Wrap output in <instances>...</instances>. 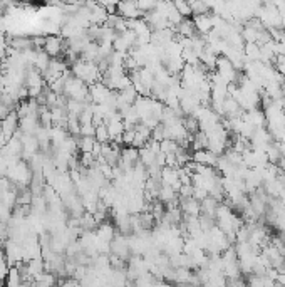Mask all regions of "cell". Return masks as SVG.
I'll use <instances>...</instances> for the list:
<instances>
[{"label": "cell", "mask_w": 285, "mask_h": 287, "mask_svg": "<svg viewBox=\"0 0 285 287\" xmlns=\"http://www.w3.org/2000/svg\"><path fill=\"white\" fill-rule=\"evenodd\" d=\"M19 121H21V118H19L17 111H10V113L0 121V131H2L3 136L7 139H12L14 134L19 131Z\"/></svg>", "instance_id": "6da1fadb"}, {"label": "cell", "mask_w": 285, "mask_h": 287, "mask_svg": "<svg viewBox=\"0 0 285 287\" xmlns=\"http://www.w3.org/2000/svg\"><path fill=\"white\" fill-rule=\"evenodd\" d=\"M66 47L67 46L64 44V41L61 37H57V35H49V37H46V47H44V51L51 55V59H57L59 55L64 54Z\"/></svg>", "instance_id": "7a4b0ae2"}, {"label": "cell", "mask_w": 285, "mask_h": 287, "mask_svg": "<svg viewBox=\"0 0 285 287\" xmlns=\"http://www.w3.org/2000/svg\"><path fill=\"white\" fill-rule=\"evenodd\" d=\"M118 14L121 15L124 21H138L144 17V14L136 7V2H123L118 3Z\"/></svg>", "instance_id": "3957f363"}, {"label": "cell", "mask_w": 285, "mask_h": 287, "mask_svg": "<svg viewBox=\"0 0 285 287\" xmlns=\"http://www.w3.org/2000/svg\"><path fill=\"white\" fill-rule=\"evenodd\" d=\"M111 89L106 84L101 82H96V84L89 86V99H91V104H103L104 101L107 99L109 96Z\"/></svg>", "instance_id": "277c9868"}, {"label": "cell", "mask_w": 285, "mask_h": 287, "mask_svg": "<svg viewBox=\"0 0 285 287\" xmlns=\"http://www.w3.org/2000/svg\"><path fill=\"white\" fill-rule=\"evenodd\" d=\"M180 210L184 217H200L202 215V202L196 198H180Z\"/></svg>", "instance_id": "5b68a950"}, {"label": "cell", "mask_w": 285, "mask_h": 287, "mask_svg": "<svg viewBox=\"0 0 285 287\" xmlns=\"http://www.w3.org/2000/svg\"><path fill=\"white\" fill-rule=\"evenodd\" d=\"M193 161L198 163L202 166H210V168H216V163H218V157L213 155L208 150H200L193 153Z\"/></svg>", "instance_id": "8992f818"}, {"label": "cell", "mask_w": 285, "mask_h": 287, "mask_svg": "<svg viewBox=\"0 0 285 287\" xmlns=\"http://www.w3.org/2000/svg\"><path fill=\"white\" fill-rule=\"evenodd\" d=\"M41 128V123H39V116H26L19 121V131L22 134H30V136H35L37 130Z\"/></svg>", "instance_id": "52a82bcc"}, {"label": "cell", "mask_w": 285, "mask_h": 287, "mask_svg": "<svg viewBox=\"0 0 285 287\" xmlns=\"http://www.w3.org/2000/svg\"><path fill=\"white\" fill-rule=\"evenodd\" d=\"M195 22V29L200 35H208L211 30H213V22H211V15H196L193 17Z\"/></svg>", "instance_id": "ba28073f"}, {"label": "cell", "mask_w": 285, "mask_h": 287, "mask_svg": "<svg viewBox=\"0 0 285 287\" xmlns=\"http://www.w3.org/2000/svg\"><path fill=\"white\" fill-rule=\"evenodd\" d=\"M44 84H46V82H44V78L37 69L29 67V69L26 71V87L27 89H30V87H44Z\"/></svg>", "instance_id": "9c48e42d"}, {"label": "cell", "mask_w": 285, "mask_h": 287, "mask_svg": "<svg viewBox=\"0 0 285 287\" xmlns=\"http://www.w3.org/2000/svg\"><path fill=\"white\" fill-rule=\"evenodd\" d=\"M51 55L46 52V51H37V55H35V62H34V69H37L39 73L44 76L47 69H49V64H51Z\"/></svg>", "instance_id": "30bf717a"}, {"label": "cell", "mask_w": 285, "mask_h": 287, "mask_svg": "<svg viewBox=\"0 0 285 287\" xmlns=\"http://www.w3.org/2000/svg\"><path fill=\"white\" fill-rule=\"evenodd\" d=\"M3 284H5V287H22L24 281H22V276H21V272H19L17 265L9 267V274H7Z\"/></svg>", "instance_id": "8fae6325"}, {"label": "cell", "mask_w": 285, "mask_h": 287, "mask_svg": "<svg viewBox=\"0 0 285 287\" xmlns=\"http://www.w3.org/2000/svg\"><path fill=\"white\" fill-rule=\"evenodd\" d=\"M218 205L220 203L216 202L215 198L207 197L205 200H202V215H205V217H210V218H215L216 217V210H218Z\"/></svg>", "instance_id": "7c38bea8"}, {"label": "cell", "mask_w": 285, "mask_h": 287, "mask_svg": "<svg viewBox=\"0 0 285 287\" xmlns=\"http://www.w3.org/2000/svg\"><path fill=\"white\" fill-rule=\"evenodd\" d=\"M176 32H180L181 37H193V35H196L193 19H183V22L176 27Z\"/></svg>", "instance_id": "4fadbf2b"}, {"label": "cell", "mask_w": 285, "mask_h": 287, "mask_svg": "<svg viewBox=\"0 0 285 287\" xmlns=\"http://www.w3.org/2000/svg\"><path fill=\"white\" fill-rule=\"evenodd\" d=\"M243 55L247 62H257L260 61V47L257 44H245L243 46Z\"/></svg>", "instance_id": "5bb4252c"}, {"label": "cell", "mask_w": 285, "mask_h": 287, "mask_svg": "<svg viewBox=\"0 0 285 287\" xmlns=\"http://www.w3.org/2000/svg\"><path fill=\"white\" fill-rule=\"evenodd\" d=\"M158 200L161 203H171L175 200H178V191H175L171 186H166V185H161V188H159V193H158Z\"/></svg>", "instance_id": "9a60e30c"}, {"label": "cell", "mask_w": 285, "mask_h": 287, "mask_svg": "<svg viewBox=\"0 0 285 287\" xmlns=\"http://www.w3.org/2000/svg\"><path fill=\"white\" fill-rule=\"evenodd\" d=\"M66 131L67 133H71V136H74V138L81 134V123H79L78 116H72V114H69V118H67Z\"/></svg>", "instance_id": "2e32d148"}, {"label": "cell", "mask_w": 285, "mask_h": 287, "mask_svg": "<svg viewBox=\"0 0 285 287\" xmlns=\"http://www.w3.org/2000/svg\"><path fill=\"white\" fill-rule=\"evenodd\" d=\"M96 145V139L91 136H81L78 139V146L81 150V153H92Z\"/></svg>", "instance_id": "e0dca14e"}, {"label": "cell", "mask_w": 285, "mask_h": 287, "mask_svg": "<svg viewBox=\"0 0 285 287\" xmlns=\"http://www.w3.org/2000/svg\"><path fill=\"white\" fill-rule=\"evenodd\" d=\"M180 148V145L173 139H163L161 143H159V151H161L163 155H173L176 153V150Z\"/></svg>", "instance_id": "ac0fdd59"}, {"label": "cell", "mask_w": 285, "mask_h": 287, "mask_svg": "<svg viewBox=\"0 0 285 287\" xmlns=\"http://www.w3.org/2000/svg\"><path fill=\"white\" fill-rule=\"evenodd\" d=\"M94 139L98 143H109V134H107V128H106V123L101 126L96 128V134H94Z\"/></svg>", "instance_id": "d6986e66"}, {"label": "cell", "mask_w": 285, "mask_h": 287, "mask_svg": "<svg viewBox=\"0 0 285 287\" xmlns=\"http://www.w3.org/2000/svg\"><path fill=\"white\" fill-rule=\"evenodd\" d=\"M176 10L180 12V15H181L183 19H188L191 15V9H190V3L188 2H173Z\"/></svg>", "instance_id": "ffe728a7"}, {"label": "cell", "mask_w": 285, "mask_h": 287, "mask_svg": "<svg viewBox=\"0 0 285 287\" xmlns=\"http://www.w3.org/2000/svg\"><path fill=\"white\" fill-rule=\"evenodd\" d=\"M96 134V126L89 123V125H81V136H91L94 138Z\"/></svg>", "instance_id": "44dd1931"}, {"label": "cell", "mask_w": 285, "mask_h": 287, "mask_svg": "<svg viewBox=\"0 0 285 287\" xmlns=\"http://www.w3.org/2000/svg\"><path fill=\"white\" fill-rule=\"evenodd\" d=\"M134 136H136V131H134V130L124 131V133H123V145H126V146H132V141H134Z\"/></svg>", "instance_id": "7402d4cb"}, {"label": "cell", "mask_w": 285, "mask_h": 287, "mask_svg": "<svg viewBox=\"0 0 285 287\" xmlns=\"http://www.w3.org/2000/svg\"><path fill=\"white\" fill-rule=\"evenodd\" d=\"M279 150H280V155H282V158H285V143H279Z\"/></svg>", "instance_id": "603a6c76"}]
</instances>
